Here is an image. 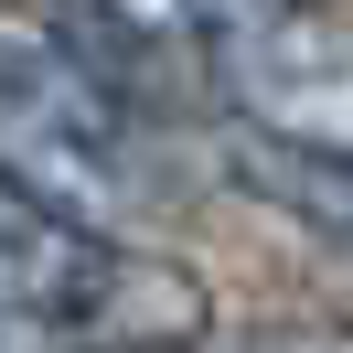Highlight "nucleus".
<instances>
[{"mask_svg":"<svg viewBox=\"0 0 353 353\" xmlns=\"http://www.w3.org/2000/svg\"><path fill=\"white\" fill-rule=\"evenodd\" d=\"M0 182L65 203V214L108 225V236L139 203H161L150 118H139L54 22H0Z\"/></svg>","mask_w":353,"mask_h":353,"instance_id":"obj_1","label":"nucleus"},{"mask_svg":"<svg viewBox=\"0 0 353 353\" xmlns=\"http://www.w3.org/2000/svg\"><path fill=\"white\" fill-rule=\"evenodd\" d=\"M203 108L225 129L353 161V22H332V0H257L203 65Z\"/></svg>","mask_w":353,"mask_h":353,"instance_id":"obj_2","label":"nucleus"},{"mask_svg":"<svg viewBox=\"0 0 353 353\" xmlns=\"http://www.w3.org/2000/svg\"><path fill=\"white\" fill-rule=\"evenodd\" d=\"M118 257H129V236H108V225L22 193V182H0V310L97 332V310L118 289Z\"/></svg>","mask_w":353,"mask_h":353,"instance_id":"obj_3","label":"nucleus"},{"mask_svg":"<svg viewBox=\"0 0 353 353\" xmlns=\"http://www.w3.org/2000/svg\"><path fill=\"white\" fill-rule=\"evenodd\" d=\"M225 172H236V193H257L268 214L310 225V236H353V161L343 150H300V139H268V129H225Z\"/></svg>","mask_w":353,"mask_h":353,"instance_id":"obj_4","label":"nucleus"},{"mask_svg":"<svg viewBox=\"0 0 353 353\" xmlns=\"http://www.w3.org/2000/svg\"><path fill=\"white\" fill-rule=\"evenodd\" d=\"M97 11H108V22L129 32L139 54H161V65H172L182 86L203 97V65L225 54V32H236L257 0H97Z\"/></svg>","mask_w":353,"mask_h":353,"instance_id":"obj_5","label":"nucleus"},{"mask_svg":"<svg viewBox=\"0 0 353 353\" xmlns=\"http://www.w3.org/2000/svg\"><path fill=\"white\" fill-rule=\"evenodd\" d=\"M246 353H353V321H268V332H246Z\"/></svg>","mask_w":353,"mask_h":353,"instance_id":"obj_6","label":"nucleus"},{"mask_svg":"<svg viewBox=\"0 0 353 353\" xmlns=\"http://www.w3.org/2000/svg\"><path fill=\"white\" fill-rule=\"evenodd\" d=\"M0 353H97V343L65 332V321H22V310H0Z\"/></svg>","mask_w":353,"mask_h":353,"instance_id":"obj_7","label":"nucleus"},{"mask_svg":"<svg viewBox=\"0 0 353 353\" xmlns=\"http://www.w3.org/2000/svg\"><path fill=\"white\" fill-rule=\"evenodd\" d=\"M97 353H193V343H97Z\"/></svg>","mask_w":353,"mask_h":353,"instance_id":"obj_8","label":"nucleus"}]
</instances>
